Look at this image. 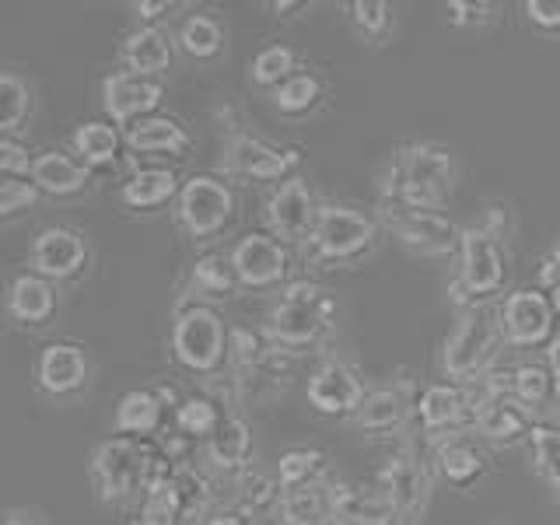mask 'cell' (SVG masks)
I'll return each instance as SVG.
<instances>
[{"label":"cell","mask_w":560,"mask_h":525,"mask_svg":"<svg viewBox=\"0 0 560 525\" xmlns=\"http://www.w3.org/2000/svg\"><path fill=\"white\" fill-rule=\"evenodd\" d=\"M455 186V162L438 144H402L393 151L389 168L382 179V197L407 203L442 207Z\"/></svg>","instance_id":"cell-1"},{"label":"cell","mask_w":560,"mask_h":525,"mask_svg":"<svg viewBox=\"0 0 560 525\" xmlns=\"http://www.w3.org/2000/svg\"><path fill=\"white\" fill-rule=\"evenodd\" d=\"M119 63L144 78H162L172 67V39L162 25H137L119 46Z\"/></svg>","instance_id":"cell-22"},{"label":"cell","mask_w":560,"mask_h":525,"mask_svg":"<svg viewBox=\"0 0 560 525\" xmlns=\"http://www.w3.org/2000/svg\"><path fill=\"white\" fill-rule=\"evenodd\" d=\"M512 389H515V396L529 410L539 407V402L553 393L550 368H539V364H522V368H515V372H512Z\"/></svg>","instance_id":"cell-43"},{"label":"cell","mask_w":560,"mask_h":525,"mask_svg":"<svg viewBox=\"0 0 560 525\" xmlns=\"http://www.w3.org/2000/svg\"><path fill=\"white\" fill-rule=\"evenodd\" d=\"M550 305H553V315H557V323H560V288H550Z\"/></svg>","instance_id":"cell-54"},{"label":"cell","mask_w":560,"mask_h":525,"mask_svg":"<svg viewBox=\"0 0 560 525\" xmlns=\"http://www.w3.org/2000/svg\"><path fill=\"white\" fill-rule=\"evenodd\" d=\"M308 256L319 262H347L372 249L375 224L368 214L343 203H323L308 232Z\"/></svg>","instance_id":"cell-7"},{"label":"cell","mask_w":560,"mask_h":525,"mask_svg":"<svg viewBox=\"0 0 560 525\" xmlns=\"http://www.w3.org/2000/svg\"><path fill=\"white\" fill-rule=\"evenodd\" d=\"M179 175L172 168H144L119 186V203L130 210H158L179 197Z\"/></svg>","instance_id":"cell-27"},{"label":"cell","mask_w":560,"mask_h":525,"mask_svg":"<svg viewBox=\"0 0 560 525\" xmlns=\"http://www.w3.org/2000/svg\"><path fill=\"white\" fill-rule=\"evenodd\" d=\"M525 18L533 28L560 35V0H525Z\"/></svg>","instance_id":"cell-49"},{"label":"cell","mask_w":560,"mask_h":525,"mask_svg":"<svg viewBox=\"0 0 560 525\" xmlns=\"http://www.w3.org/2000/svg\"><path fill=\"white\" fill-rule=\"evenodd\" d=\"M175 218H179V224L192 238H214L235 218V192L221 179H214V175H192V179L179 186Z\"/></svg>","instance_id":"cell-9"},{"label":"cell","mask_w":560,"mask_h":525,"mask_svg":"<svg viewBox=\"0 0 560 525\" xmlns=\"http://www.w3.org/2000/svg\"><path fill=\"white\" fill-rule=\"evenodd\" d=\"M323 477H326V455L319 448H291L280 455V463H277L280 490L323 483Z\"/></svg>","instance_id":"cell-34"},{"label":"cell","mask_w":560,"mask_h":525,"mask_svg":"<svg viewBox=\"0 0 560 525\" xmlns=\"http://www.w3.org/2000/svg\"><path fill=\"white\" fill-rule=\"evenodd\" d=\"M378 218L402 245H407V249H413L420 256H448V253L459 249L463 228H455V221L445 214L442 207L382 197Z\"/></svg>","instance_id":"cell-4"},{"label":"cell","mask_w":560,"mask_h":525,"mask_svg":"<svg viewBox=\"0 0 560 525\" xmlns=\"http://www.w3.org/2000/svg\"><path fill=\"white\" fill-rule=\"evenodd\" d=\"M168 402L158 389H130L116 402V417L113 428L116 434H130V438H148L162 428Z\"/></svg>","instance_id":"cell-26"},{"label":"cell","mask_w":560,"mask_h":525,"mask_svg":"<svg viewBox=\"0 0 560 525\" xmlns=\"http://www.w3.org/2000/svg\"><path fill=\"white\" fill-rule=\"evenodd\" d=\"M529 445H533V466L553 494L560 498V428L553 424H533L529 428Z\"/></svg>","instance_id":"cell-38"},{"label":"cell","mask_w":560,"mask_h":525,"mask_svg":"<svg viewBox=\"0 0 560 525\" xmlns=\"http://www.w3.org/2000/svg\"><path fill=\"white\" fill-rule=\"evenodd\" d=\"M189 0H130L137 25H162L172 14H179Z\"/></svg>","instance_id":"cell-47"},{"label":"cell","mask_w":560,"mask_h":525,"mask_svg":"<svg viewBox=\"0 0 560 525\" xmlns=\"http://www.w3.org/2000/svg\"><path fill=\"white\" fill-rule=\"evenodd\" d=\"M88 259H92L88 242L70 228H46L28 245V270L57 280V284L81 277L88 270Z\"/></svg>","instance_id":"cell-14"},{"label":"cell","mask_w":560,"mask_h":525,"mask_svg":"<svg viewBox=\"0 0 560 525\" xmlns=\"http://www.w3.org/2000/svg\"><path fill=\"white\" fill-rule=\"evenodd\" d=\"M329 522L385 525V522H396V515L378 487L340 483V487H329Z\"/></svg>","instance_id":"cell-23"},{"label":"cell","mask_w":560,"mask_h":525,"mask_svg":"<svg viewBox=\"0 0 560 525\" xmlns=\"http://www.w3.org/2000/svg\"><path fill=\"white\" fill-rule=\"evenodd\" d=\"M294 74V49L288 46H267L256 52L253 60V81L259 88H277L280 81H288Z\"/></svg>","instance_id":"cell-42"},{"label":"cell","mask_w":560,"mask_h":525,"mask_svg":"<svg viewBox=\"0 0 560 525\" xmlns=\"http://www.w3.org/2000/svg\"><path fill=\"white\" fill-rule=\"evenodd\" d=\"M32 116V88L25 78L0 70V133H18L28 127Z\"/></svg>","instance_id":"cell-33"},{"label":"cell","mask_w":560,"mask_h":525,"mask_svg":"<svg viewBox=\"0 0 560 525\" xmlns=\"http://www.w3.org/2000/svg\"><path fill=\"white\" fill-rule=\"evenodd\" d=\"M127 137V148L137 154H175L183 158L192 144V137L186 133L183 122H175L168 116H140L130 122V130L122 133Z\"/></svg>","instance_id":"cell-25"},{"label":"cell","mask_w":560,"mask_h":525,"mask_svg":"<svg viewBox=\"0 0 560 525\" xmlns=\"http://www.w3.org/2000/svg\"><path fill=\"white\" fill-rule=\"evenodd\" d=\"M35 385L39 393L52 396V399H70L84 393L88 378H92V361L81 347L74 343H49L43 347V354L35 358Z\"/></svg>","instance_id":"cell-15"},{"label":"cell","mask_w":560,"mask_h":525,"mask_svg":"<svg viewBox=\"0 0 560 525\" xmlns=\"http://www.w3.org/2000/svg\"><path fill=\"white\" fill-rule=\"evenodd\" d=\"M539 288H560V242L550 249V256L542 259V267H539Z\"/></svg>","instance_id":"cell-51"},{"label":"cell","mask_w":560,"mask_h":525,"mask_svg":"<svg viewBox=\"0 0 560 525\" xmlns=\"http://www.w3.org/2000/svg\"><path fill=\"white\" fill-rule=\"evenodd\" d=\"M504 288V256L498 238L487 228H463L459 232V277L452 280V302L480 305L483 298Z\"/></svg>","instance_id":"cell-6"},{"label":"cell","mask_w":560,"mask_h":525,"mask_svg":"<svg viewBox=\"0 0 560 525\" xmlns=\"http://www.w3.org/2000/svg\"><path fill=\"white\" fill-rule=\"evenodd\" d=\"M350 14H354V25L368 35V39H382L389 32V0H347Z\"/></svg>","instance_id":"cell-45"},{"label":"cell","mask_w":560,"mask_h":525,"mask_svg":"<svg viewBox=\"0 0 560 525\" xmlns=\"http://www.w3.org/2000/svg\"><path fill=\"white\" fill-rule=\"evenodd\" d=\"M0 522L4 525H46L49 515H46V508L39 504H8V508H0Z\"/></svg>","instance_id":"cell-50"},{"label":"cell","mask_w":560,"mask_h":525,"mask_svg":"<svg viewBox=\"0 0 560 525\" xmlns=\"http://www.w3.org/2000/svg\"><path fill=\"white\" fill-rule=\"evenodd\" d=\"M448 22L455 28H483L494 22L498 0H448Z\"/></svg>","instance_id":"cell-46"},{"label":"cell","mask_w":560,"mask_h":525,"mask_svg":"<svg viewBox=\"0 0 560 525\" xmlns=\"http://www.w3.org/2000/svg\"><path fill=\"white\" fill-rule=\"evenodd\" d=\"M438 469L452 487H472L483 477V455L469 442H448L438 448Z\"/></svg>","instance_id":"cell-37"},{"label":"cell","mask_w":560,"mask_h":525,"mask_svg":"<svg viewBox=\"0 0 560 525\" xmlns=\"http://www.w3.org/2000/svg\"><path fill=\"white\" fill-rule=\"evenodd\" d=\"M32 154L11 133H0V175H28Z\"/></svg>","instance_id":"cell-48"},{"label":"cell","mask_w":560,"mask_h":525,"mask_svg":"<svg viewBox=\"0 0 560 525\" xmlns=\"http://www.w3.org/2000/svg\"><path fill=\"white\" fill-rule=\"evenodd\" d=\"M92 165H84L81 158H70L63 151H43L32 154L28 179L43 189V197H78L92 183Z\"/></svg>","instance_id":"cell-21"},{"label":"cell","mask_w":560,"mask_h":525,"mask_svg":"<svg viewBox=\"0 0 560 525\" xmlns=\"http://www.w3.org/2000/svg\"><path fill=\"white\" fill-rule=\"evenodd\" d=\"M332 312H337V302H332L326 288L308 284V280H294L277 298L267 332L277 347H308L326 332Z\"/></svg>","instance_id":"cell-3"},{"label":"cell","mask_w":560,"mask_h":525,"mask_svg":"<svg viewBox=\"0 0 560 525\" xmlns=\"http://www.w3.org/2000/svg\"><path fill=\"white\" fill-rule=\"evenodd\" d=\"M4 308L18 326H46L57 312V280L35 270L18 273L8 284Z\"/></svg>","instance_id":"cell-20"},{"label":"cell","mask_w":560,"mask_h":525,"mask_svg":"<svg viewBox=\"0 0 560 525\" xmlns=\"http://www.w3.org/2000/svg\"><path fill=\"white\" fill-rule=\"evenodd\" d=\"M472 420H477L480 438H490V442H515V438L529 434L533 428L529 407L515 396L512 372L487 375L483 399L477 402V410H472Z\"/></svg>","instance_id":"cell-10"},{"label":"cell","mask_w":560,"mask_h":525,"mask_svg":"<svg viewBox=\"0 0 560 525\" xmlns=\"http://www.w3.org/2000/svg\"><path fill=\"white\" fill-rule=\"evenodd\" d=\"M547 368H550V378H553V393L560 396V332L547 347Z\"/></svg>","instance_id":"cell-52"},{"label":"cell","mask_w":560,"mask_h":525,"mask_svg":"<svg viewBox=\"0 0 560 525\" xmlns=\"http://www.w3.org/2000/svg\"><path fill=\"white\" fill-rule=\"evenodd\" d=\"M218 420H221V410L214 407V399H207V396H186L179 399V407H175V428L189 438H207L214 431Z\"/></svg>","instance_id":"cell-40"},{"label":"cell","mask_w":560,"mask_h":525,"mask_svg":"<svg viewBox=\"0 0 560 525\" xmlns=\"http://www.w3.org/2000/svg\"><path fill=\"white\" fill-rule=\"evenodd\" d=\"M179 49L192 60H214L224 49V28L218 18L210 14H192L179 28Z\"/></svg>","instance_id":"cell-35"},{"label":"cell","mask_w":560,"mask_h":525,"mask_svg":"<svg viewBox=\"0 0 560 525\" xmlns=\"http://www.w3.org/2000/svg\"><path fill=\"white\" fill-rule=\"evenodd\" d=\"M302 154L298 151H280L262 144V140L249 137V133H232L224 140L221 151V168L242 175V179H256V183H273V179H288L294 175Z\"/></svg>","instance_id":"cell-12"},{"label":"cell","mask_w":560,"mask_h":525,"mask_svg":"<svg viewBox=\"0 0 560 525\" xmlns=\"http://www.w3.org/2000/svg\"><path fill=\"white\" fill-rule=\"evenodd\" d=\"M417 413L428 431L455 428L466 417V396L459 389H452V385H428L417 399Z\"/></svg>","instance_id":"cell-30"},{"label":"cell","mask_w":560,"mask_h":525,"mask_svg":"<svg viewBox=\"0 0 560 525\" xmlns=\"http://www.w3.org/2000/svg\"><path fill=\"white\" fill-rule=\"evenodd\" d=\"M203 442H207V459H210V466H218L221 472H242L245 466H249L253 431H249V424H245L242 417L221 413L214 431H210Z\"/></svg>","instance_id":"cell-24"},{"label":"cell","mask_w":560,"mask_h":525,"mask_svg":"<svg viewBox=\"0 0 560 525\" xmlns=\"http://www.w3.org/2000/svg\"><path fill=\"white\" fill-rule=\"evenodd\" d=\"M498 319H501V337L512 347H539L550 340L557 315L547 288H536V291L508 294Z\"/></svg>","instance_id":"cell-13"},{"label":"cell","mask_w":560,"mask_h":525,"mask_svg":"<svg viewBox=\"0 0 560 525\" xmlns=\"http://www.w3.org/2000/svg\"><path fill=\"white\" fill-rule=\"evenodd\" d=\"M280 518L288 525H315L329 518V487L312 483V487H294L280 494Z\"/></svg>","instance_id":"cell-32"},{"label":"cell","mask_w":560,"mask_h":525,"mask_svg":"<svg viewBox=\"0 0 560 525\" xmlns=\"http://www.w3.org/2000/svg\"><path fill=\"white\" fill-rule=\"evenodd\" d=\"M315 214H319V203H315L302 175H288L267 200V224L284 242H305L315 224Z\"/></svg>","instance_id":"cell-16"},{"label":"cell","mask_w":560,"mask_h":525,"mask_svg":"<svg viewBox=\"0 0 560 525\" xmlns=\"http://www.w3.org/2000/svg\"><path fill=\"white\" fill-rule=\"evenodd\" d=\"M175 483H179V498H183V522L203 518L207 504H210V487L197 469H189L186 463L175 469Z\"/></svg>","instance_id":"cell-44"},{"label":"cell","mask_w":560,"mask_h":525,"mask_svg":"<svg viewBox=\"0 0 560 525\" xmlns=\"http://www.w3.org/2000/svg\"><path fill=\"white\" fill-rule=\"evenodd\" d=\"M232 267L242 288H273L288 277V249L277 235H245L232 249Z\"/></svg>","instance_id":"cell-17"},{"label":"cell","mask_w":560,"mask_h":525,"mask_svg":"<svg viewBox=\"0 0 560 525\" xmlns=\"http://www.w3.org/2000/svg\"><path fill=\"white\" fill-rule=\"evenodd\" d=\"M88 477H92L95 498L105 508H122L144 494L148 483V445L130 434H116L109 442L95 445L88 459Z\"/></svg>","instance_id":"cell-2"},{"label":"cell","mask_w":560,"mask_h":525,"mask_svg":"<svg viewBox=\"0 0 560 525\" xmlns=\"http://www.w3.org/2000/svg\"><path fill=\"white\" fill-rule=\"evenodd\" d=\"M364 399V385L354 375V368H347L340 361L323 364L319 372L308 378V402L326 417H347L358 413Z\"/></svg>","instance_id":"cell-19"},{"label":"cell","mask_w":560,"mask_h":525,"mask_svg":"<svg viewBox=\"0 0 560 525\" xmlns=\"http://www.w3.org/2000/svg\"><path fill=\"white\" fill-rule=\"evenodd\" d=\"M127 144V137L119 133L116 122H81V127L70 133V148L81 158L84 165L92 168H105V165H116L119 162V151Z\"/></svg>","instance_id":"cell-28"},{"label":"cell","mask_w":560,"mask_h":525,"mask_svg":"<svg viewBox=\"0 0 560 525\" xmlns=\"http://www.w3.org/2000/svg\"><path fill=\"white\" fill-rule=\"evenodd\" d=\"M172 354L186 372L197 375L218 372L228 354V329L221 323V315L203 302L179 305L172 323Z\"/></svg>","instance_id":"cell-5"},{"label":"cell","mask_w":560,"mask_h":525,"mask_svg":"<svg viewBox=\"0 0 560 525\" xmlns=\"http://www.w3.org/2000/svg\"><path fill=\"white\" fill-rule=\"evenodd\" d=\"M242 288V280L232 267V256H221V253H207L192 262V273H189V291L200 294V298H232Z\"/></svg>","instance_id":"cell-29"},{"label":"cell","mask_w":560,"mask_h":525,"mask_svg":"<svg viewBox=\"0 0 560 525\" xmlns=\"http://www.w3.org/2000/svg\"><path fill=\"white\" fill-rule=\"evenodd\" d=\"M140 498H144L140 501V522H148V525L183 522V498H179V483H175V472L158 483H148Z\"/></svg>","instance_id":"cell-36"},{"label":"cell","mask_w":560,"mask_h":525,"mask_svg":"<svg viewBox=\"0 0 560 525\" xmlns=\"http://www.w3.org/2000/svg\"><path fill=\"white\" fill-rule=\"evenodd\" d=\"M323 98V84L312 74H291L273 88V105L284 116H308Z\"/></svg>","instance_id":"cell-39"},{"label":"cell","mask_w":560,"mask_h":525,"mask_svg":"<svg viewBox=\"0 0 560 525\" xmlns=\"http://www.w3.org/2000/svg\"><path fill=\"white\" fill-rule=\"evenodd\" d=\"M308 0H270V8L277 11V14H291V11H298V8H305Z\"/></svg>","instance_id":"cell-53"},{"label":"cell","mask_w":560,"mask_h":525,"mask_svg":"<svg viewBox=\"0 0 560 525\" xmlns=\"http://www.w3.org/2000/svg\"><path fill=\"white\" fill-rule=\"evenodd\" d=\"M43 200V189L35 186L28 175H4L0 179V221H11L25 210L39 207Z\"/></svg>","instance_id":"cell-41"},{"label":"cell","mask_w":560,"mask_h":525,"mask_svg":"<svg viewBox=\"0 0 560 525\" xmlns=\"http://www.w3.org/2000/svg\"><path fill=\"white\" fill-rule=\"evenodd\" d=\"M375 487L389 501L396 518H420L431 501V472L413 452H399L378 469Z\"/></svg>","instance_id":"cell-11"},{"label":"cell","mask_w":560,"mask_h":525,"mask_svg":"<svg viewBox=\"0 0 560 525\" xmlns=\"http://www.w3.org/2000/svg\"><path fill=\"white\" fill-rule=\"evenodd\" d=\"M402 413H407V399H402L399 389H375L364 393L358 407V424L368 434H389L402 424Z\"/></svg>","instance_id":"cell-31"},{"label":"cell","mask_w":560,"mask_h":525,"mask_svg":"<svg viewBox=\"0 0 560 525\" xmlns=\"http://www.w3.org/2000/svg\"><path fill=\"white\" fill-rule=\"evenodd\" d=\"M162 105V84L154 78L133 74V70H116L102 81V109L113 122H133L154 113Z\"/></svg>","instance_id":"cell-18"},{"label":"cell","mask_w":560,"mask_h":525,"mask_svg":"<svg viewBox=\"0 0 560 525\" xmlns=\"http://www.w3.org/2000/svg\"><path fill=\"white\" fill-rule=\"evenodd\" d=\"M498 332H501V319H498V315H490L480 305H466L463 319L452 326L448 340L442 347V368H445V375H452V378H472V375H480V368L490 361V354H494Z\"/></svg>","instance_id":"cell-8"}]
</instances>
